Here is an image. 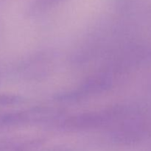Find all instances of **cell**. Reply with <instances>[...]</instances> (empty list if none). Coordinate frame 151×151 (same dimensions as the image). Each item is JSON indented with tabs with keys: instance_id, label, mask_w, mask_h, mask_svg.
Segmentation results:
<instances>
[{
	"instance_id": "cell-1",
	"label": "cell",
	"mask_w": 151,
	"mask_h": 151,
	"mask_svg": "<svg viewBox=\"0 0 151 151\" xmlns=\"http://www.w3.org/2000/svg\"><path fill=\"white\" fill-rule=\"evenodd\" d=\"M121 113L122 111L117 107L105 111L80 114L66 119L63 122V126L69 130H86L100 128L119 118Z\"/></svg>"
},
{
	"instance_id": "cell-2",
	"label": "cell",
	"mask_w": 151,
	"mask_h": 151,
	"mask_svg": "<svg viewBox=\"0 0 151 151\" xmlns=\"http://www.w3.org/2000/svg\"><path fill=\"white\" fill-rule=\"evenodd\" d=\"M111 77L108 74H98L87 78L76 91L58 94L59 101L75 102L88 95L100 94L111 87Z\"/></svg>"
},
{
	"instance_id": "cell-3",
	"label": "cell",
	"mask_w": 151,
	"mask_h": 151,
	"mask_svg": "<svg viewBox=\"0 0 151 151\" xmlns=\"http://www.w3.org/2000/svg\"><path fill=\"white\" fill-rule=\"evenodd\" d=\"M29 119V115L25 112H10L0 116V125L2 126H16L25 123Z\"/></svg>"
},
{
	"instance_id": "cell-4",
	"label": "cell",
	"mask_w": 151,
	"mask_h": 151,
	"mask_svg": "<svg viewBox=\"0 0 151 151\" xmlns=\"http://www.w3.org/2000/svg\"><path fill=\"white\" fill-rule=\"evenodd\" d=\"M23 102V98L19 95L12 94H0V106H10L18 105Z\"/></svg>"
}]
</instances>
